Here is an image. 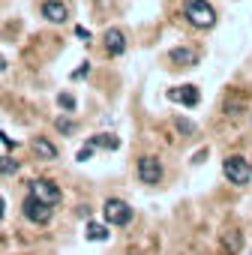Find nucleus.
Instances as JSON below:
<instances>
[{"label": "nucleus", "instance_id": "nucleus-16", "mask_svg": "<svg viewBox=\"0 0 252 255\" xmlns=\"http://www.w3.org/2000/svg\"><path fill=\"white\" fill-rule=\"evenodd\" d=\"M18 168H21V162H18V159H12V156H0V174H3V177L18 174Z\"/></svg>", "mask_w": 252, "mask_h": 255}, {"label": "nucleus", "instance_id": "nucleus-11", "mask_svg": "<svg viewBox=\"0 0 252 255\" xmlns=\"http://www.w3.org/2000/svg\"><path fill=\"white\" fill-rule=\"evenodd\" d=\"M168 60H171V63H180V66H195V63H198V51H192V48H186V45H177V48L168 51Z\"/></svg>", "mask_w": 252, "mask_h": 255}, {"label": "nucleus", "instance_id": "nucleus-9", "mask_svg": "<svg viewBox=\"0 0 252 255\" xmlns=\"http://www.w3.org/2000/svg\"><path fill=\"white\" fill-rule=\"evenodd\" d=\"M102 39H105V51H108L111 57H120V54H126V36H123V30H117V27H108Z\"/></svg>", "mask_w": 252, "mask_h": 255}, {"label": "nucleus", "instance_id": "nucleus-22", "mask_svg": "<svg viewBox=\"0 0 252 255\" xmlns=\"http://www.w3.org/2000/svg\"><path fill=\"white\" fill-rule=\"evenodd\" d=\"M75 36H81V39H90V30H84V27H75Z\"/></svg>", "mask_w": 252, "mask_h": 255}, {"label": "nucleus", "instance_id": "nucleus-2", "mask_svg": "<svg viewBox=\"0 0 252 255\" xmlns=\"http://www.w3.org/2000/svg\"><path fill=\"white\" fill-rule=\"evenodd\" d=\"M21 213H24V219L33 222V225H48L51 216H54V207H51L48 201H42V198H36V195L27 192V198L21 201Z\"/></svg>", "mask_w": 252, "mask_h": 255}, {"label": "nucleus", "instance_id": "nucleus-7", "mask_svg": "<svg viewBox=\"0 0 252 255\" xmlns=\"http://www.w3.org/2000/svg\"><path fill=\"white\" fill-rule=\"evenodd\" d=\"M39 15L51 24H63L69 18V6L63 3V0H42V6H39Z\"/></svg>", "mask_w": 252, "mask_h": 255}, {"label": "nucleus", "instance_id": "nucleus-10", "mask_svg": "<svg viewBox=\"0 0 252 255\" xmlns=\"http://www.w3.org/2000/svg\"><path fill=\"white\" fill-rule=\"evenodd\" d=\"M30 150H33V156L36 159H42V162H54L60 153H57V147L48 141V138H42V135H36V138H30Z\"/></svg>", "mask_w": 252, "mask_h": 255}, {"label": "nucleus", "instance_id": "nucleus-25", "mask_svg": "<svg viewBox=\"0 0 252 255\" xmlns=\"http://www.w3.org/2000/svg\"><path fill=\"white\" fill-rule=\"evenodd\" d=\"M129 255H141V252H129Z\"/></svg>", "mask_w": 252, "mask_h": 255}, {"label": "nucleus", "instance_id": "nucleus-5", "mask_svg": "<svg viewBox=\"0 0 252 255\" xmlns=\"http://www.w3.org/2000/svg\"><path fill=\"white\" fill-rule=\"evenodd\" d=\"M30 195H36V198H42V201H48L51 207H57L60 201H63V192H60V186L54 183V180H48V177H36V180H30Z\"/></svg>", "mask_w": 252, "mask_h": 255}, {"label": "nucleus", "instance_id": "nucleus-12", "mask_svg": "<svg viewBox=\"0 0 252 255\" xmlns=\"http://www.w3.org/2000/svg\"><path fill=\"white\" fill-rule=\"evenodd\" d=\"M222 246H225L228 252H240V249H243V234L234 231V228H228V231L222 234Z\"/></svg>", "mask_w": 252, "mask_h": 255}, {"label": "nucleus", "instance_id": "nucleus-18", "mask_svg": "<svg viewBox=\"0 0 252 255\" xmlns=\"http://www.w3.org/2000/svg\"><path fill=\"white\" fill-rule=\"evenodd\" d=\"M93 153H96V144H90V141H87V144L78 150V162H87V159H93Z\"/></svg>", "mask_w": 252, "mask_h": 255}, {"label": "nucleus", "instance_id": "nucleus-6", "mask_svg": "<svg viewBox=\"0 0 252 255\" xmlns=\"http://www.w3.org/2000/svg\"><path fill=\"white\" fill-rule=\"evenodd\" d=\"M135 171H138V180L147 183V186L162 183V174H165V168H162V162L156 156H141L138 165H135Z\"/></svg>", "mask_w": 252, "mask_h": 255}, {"label": "nucleus", "instance_id": "nucleus-19", "mask_svg": "<svg viewBox=\"0 0 252 255\" xmlns=\"http://www.w3.org/2000/svg\"><path fill=\"white\" fill-rule=\"evenodd\" d=\"M174 126H177L180 132H192V129H195V126H192L189 120H183V117H177V120H174Z\"/></svg>", "mask_w": 252, "mask_h": 255}, {"label": "nucleus", "instance_id": "nucleus-4", "mask_svg": "<svg viewBox=\"0 0 252 255\" xmlns=\"http://www.w3.org/2000/svg\"><path fill=\"white\" fill-rule=\"evenodd\" d=\"M222 174H225L228 183H234V186H246L249 177H252V165H249L243 156H225V162H222Z\"/></svg>", "mask_w": 252, "mask_h": 255}, {"label": "nucleus", "instance_id": "nucleus-23", "mask_svg": "<svg viewBox=\"0 0 252 255\" xmlns=\"http://www.w3.org/2000/svg\"><path fill=\"white\" fill-rule=\"evenodd\" d=\"M3 207H6V201H3V198H0V219H3Z\"/></svg>", "mask_w": 252, "mask_h": 255}, {"label": "nucleus", "instance_id": "nucleus-15", "mask_svg": "<svg viewBox=\"0 0 252 255\" xmlns=\"http://www.w3.org/2000/svg\"><path fill=\"white\" fill-rule=\"evenodd\" d=\"M54 129H57L60 135H72V132L78 129V123H75L72 117H63V114H60V117L54 120Z\"/></svg>", "mask_w": 252, "mask_h": 255}, {"label": "nucleus", "instance_id": "nucleus-14", "mask_svg": "<svg viewBox=\"0 0 252 255\" xmlns=\"http://www.w3.org/2000/svg\"><path fill=\"white\" fill-rule=\"evenodd\" d=\"M87 240H96V243H102V240H108V228L105 225H99V222H87Z\"/></svg>", "mask_w": 252, "mask_h": 255}, {"label": "nucleus", "instance_id": "nucleus-13", "mask_svg": "<svg viewBox=\"0 0 252 255\" xmlns=\"http://www.w3.org/2000/svg\"><path fill=\"white\" fill-rule=\"evenodd\" d=\"M90 144H96V147H102V150H117V147H120V138H114V135H108V132H99V135L90 138Z\"/></svg>", "mask_w": 252, "mask_h": 255}, {"label": "nucleus", "instance_id": "nucleus-3", "mask_svg": "<svg viewBox=\"0 0 252 255\" xmlns=\"http://www.w3.org/2000/svg\"><path fill=\"white\" fill-rule=\"evenodd\" d=\"M102 219H105V225L123 228V225L132 222V207L126 204L123 198H108V201L102 204Z\"/></svg>", "mask_w": 252, "mask_h": 255}, {"label": "nucleus", "instance_id": "nucleus-17", "mask_svg": "<svg viewBox=\"0 0 252 255\" xmlns=\"http://www.w3.org/2000/svg\"><path fill=\"white\" fill-rule=\"evenodd\" d=\"M57 105L63 111H75V96L72 93H57Z\"/></svg>", "mask_w": 252, "mask_h": 255}, {"label": "nucleus", "instance_id": "nucleus-20", "mask_svg": "<svg viewBox=\"0 0 252 255\" xmlns=\"http://www.w3.org/2000/svg\"><path fill=\"white\" fill-rule=\"evenodd\" d=\"M84 75H90V63H84V66H78V69L72 72V78H84Z\"/></svg>", "mask_w": 252, "mask_h": 255}, {"label": "nucleus", "instance_id": "nucleus-21", "mask_svg": "<svg viewBox=\"0 0 252 255\" xmlns=\"http://www.w3.org/2000/svg\"><path fill=\"white\" fill-rule=\"evenodd\" d=\"M0 141H3V144H6V147H15V141H12V138H9V135H6V132H0Z\"/></svg>", "mask_w": 252, "mask_h": 255}, {"label": "nucleus", "instance_id": "nucleus-8", "mask_svg": "<svg viewBox=\"0 0 252 255\" xmlns=\"http://www.w3.org/2000/svg\"><path fill=\"white\" fill-rule=\"evenodd\" d=\"M168 99H171V102H183L186 108H195V105L201 102V93H198V87L183 84V87H171V90H168Z\"/></svg>", "mask_w": 252, "mask_h": 255}, {"label": "nucleus", "instance_id": "nucleus-1", "mask_svg": "<svg viewBox=\"0 0 252 255\" xmlns=\"http://www.w3.org/2000/svg\"><path fill=\"white\" fill-rule=\"evenodd\" d=\"M183 15L192 27L198 30H210L216 24V9L207 3V0H186V6H183Z\"/></svg>", "mask_w": 252, "mask_h": 255}, {"label": "nucleus", "instance_id": "nucleus-24", "mask_svg": "<svg viewBox=\"0 0 252 255\" xmlns=\"http://www.w3.org/2000/svg\"><path fill=\"white\" fill-rule=\"evenodd\" d=\"M3 69H6V60H3V57H0V72H3Z\"/></svg>", "mask_w": 252, "mask_h": 255}]
</instances>
